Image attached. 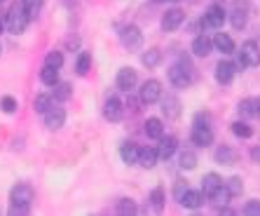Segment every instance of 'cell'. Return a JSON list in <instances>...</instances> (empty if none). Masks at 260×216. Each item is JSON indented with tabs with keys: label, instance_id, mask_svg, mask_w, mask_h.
<instances>
[{
	"label": "cell",
	"instance_id": "obj_34",
	"mask_svg": "<svg viewBox=\"0 0 260 216\" xmlns=\"http://www.w3.org/2000/svg\"><path fill=\"white\" fill-rule=\"evenodd\" d=\"M216 162H220V165H232V162H235V153H232V148H228V146L218 148L216 150Z\"/></svg>",
	"mask_w": 260,
	"mask_h": 216
},
{
	"label": "cell",
	"instance_id": "obj_43",
	"mask_svg": "<svg viewBox=\"0 0 260 216\" xmlns=\"http://www.w3.org/2000/svg\"><path fill=\"white\" fill-rule=\"evenodd\" d=\"M258 118H260V99H258Z\"/></svg>",
	"mask_w": 260,
	"mask_h": 216
},
{
	"label": "cell",
	"instance_id": "obj_30",
	"mask_svg": "<svg viewBox=\"0 0 260 216\" xmlns=\"http://www.w3.org/2000/svg\"><path fill=\"white\" fill-rule=\"evenodd\" d=\"M136 211H139V207H136V202H134V200L124 198V200H120V202H117V214L129 216V214H136Z\"/></svg>",
	"mask_w": 260,
	"mask_h": 216
},
{
	"label": "cell",
	"instance_id": "obj_36",
	"mask_svg": "<svg viewBox=\"0 0 260 216\" xmlns=\"http://www.w3.org/2000/svg\"><path fill=\"white\" fill-rule=\"evenodd\" d=\"M21 3H24L26 12L30 14V19L38 17V14H40V10H43V5H45V0H21Z\"/></svg>",
	"mask_w": 260,
	"mask_h": 216
},
{
	"label": "cell",
	"instance_id": "obj_6",
	"mask_svg": "<svg viewBox=\"0 0 260 216\" xmlns=\"http://www.w3.org/2000/svg\"><path fill=\"white\" fill-rule=\"evenodd\" d=\"M33 198H36V193H33L30 183H17V186L12 188V193H10L12 204H21V207H30Z\"/></svg>",
	"mask_w": 260,
	"mask_h": 216
},
{
	"label": "cell",
	"instance_id": "obj_45",
	"mask_svg": "<svg viewBox=\"0 0 260 216\" xmlns=\"http://www.w3.org/2000/svg\"><path fill=\"white\" fill-rule=\"evenodd\" d=\"M155 3H167V0H155Z\"/></svg>",
	"mask_w": 260,
	"mask_h": 216
},
{
	"label": "cell",
	"instance_id": "obj_41",
	"mask_svg": "<svg viewBox=\"0 0 260 216\" xmlns=\"http://www.w3.org/2000/svg\"><path fill=\"white\" fill-rule=\"evenodd\" d=\"M188 193V183L185 181H176V186H174V195H176V200L181 202V198Z\"/></svg>",
	"mask_w": 260,
	"mask_h": 216
},
{
	"label": "cell",
	"instance_id": "obj_22",
	"mask_svg": "<svg viewBox=\"0 0 260 216\" xmlns=\"http://www.w3.org/2000/svg\"><path fill=\"white\" fill-rule=\"evenodd\" d=\"M145 134H148V137L150 139H162L164 137V125H162V120H159V118H148V120H145Z\"/></svg>",
	"mask_w": 260,
	"mask_h": 216
},
{
	"label": "cell",
	"instance_id": "obj_15",
	"mask_svg": "<svg viewBox=\"0 0 260 216\" xmlns=\"http://www.w3.org/2000/svg\"><path fill=\"white\" fill-rule=\"evenodd\" d=\"M176 148H178V141H176V137H162L157 144V153L162 160H169L171 155L176 153Z\"/></svg>",
	"mask_w": 260,
	"mask_h": 216
},
{
	"label": "cell",
	"instance_id": "obj_46",
	"mask_svg": "<svg viewBox=\"0 0 260 216\" xmlns=\"http://www.w3.org/2000/svg\"><path fill=\"white\" fill-rule=\"evenodd\" d=\"M0 3H5V0H0Z\"/></svg>",
	"mask_w": 260,
	"mask_h": 216
},
{
	"label": "cell",
	"instance_id": "obj_24",
	"mask_svg": "<svg viewBox=\"0 0 260 216\" xmlns=\"http://www.w3.org/2000/svg\"><path fill=\"white\" fill-rule=\"evenodd\" d=\"M237 111L244 118H258V99H244V101H239Z\"/></svg>",
	"mask_w": 260,
	"mask_h": 216
},
{
	"label": "cell",
	"instance_id": "obj_21",
	"mask_svg": "<svg viewBox=\"0 0 260 216\" xmlns=\"http://www.w3.org/2000/svg\"><path fill=\"white\" fill-rule=\"evenodd\" d=\"M209 198H211V204L216 207V209H223V207H228V202H230L232 195H230V191H228L225 183H223V186L218 188V191H213Z\"/></svg>",
	"mask_w": 260,
	"mask_h": 216
},
{
	"label": "cell",
	"instance_id": "obj_33",
	"mask_svg": "<svg viewBox=\"0 0 260 216\" xmlns=\"http://www.w3.org/2000/svg\"><path fill=\"white\" fill-rule=\"evenodd\" d=\"M89 66H91V54L89 52H80L78 64H75V71H78L80 75H85V73L89 71Z\"/></svg>",
	"mask_w": 260,
	"mask_h": 216
},
{
	"label": "cell",
	"instance_id": "obj_39",
	"mask_svg": "<svg viewBox=\"0 0 260 216\" xmlns=\"http://www.w3.org/2000/svg\"><path fill=\"white\" fill-rule=\"evenodd\" d=\"M17 99H14V96H3V99H0V108H3V111H5V113H14V111H17Z\"/></svg>",
	"mask_w": 260,
	"mask_h": 216
},
{
	"label": "cell",
	"instance_id": "obj_38",
	"mask_svg": "<svg viewBox=\"0 0 260 216\" xmlns=\"http://www.w3.org/2000/svg\"><path fill=\"white\" fill-rule=\"evenodd\" d=\"M150 202H152V207H155L157 211L164 209V191L162 188H155V191L150 193Z\"/></svg>",
	"mask_w": 260,
	"mask_h": 216
},
{
	"label": "cell",
	"instance_id": "obj_10",
	"mask_svg": "<svg viewBox=\"0 0 260 216\" xmlns=\"http://www.w3.org/2000/svg\"><path fill=\"white\" fill-rule=\"evenodd\" d=\"M237 75V66L232 61H218L216 66V80L218 85H230Z\"/></svg>",
	"mask_w": 260,
	"mask_h": 216
},
{
	"label": "cell",
	"instance_id": "obj_11",
	"mask_svg": "<svg viewBox=\"0 0 260 216\" xmlns=\"http://www.w3.org/2000/svg\"><path fill=\"white\" fill-rule=\"evenodd\" d=\"M63 122H66V111H63V108H49L47 113H45V127H47V129H52V132H54V129H61V127H63Z\"/></svg>",
	"mask_w": 260,
	"mask_h": 216
},
{
	"label": "cell",
	"instance_id": "obj_31",
	"mask_svg": "<svg viewBox=\"0 0 260 216\" xmlns=\"http://www.w3.org/2000/svg\"><path fill=\"white\" fill-rule=\"evenodd\" d=\"M73 90H71V85L68 83H56L54 85V99L56 101H66V99H71Z\"/></svg>",
	"mask_w": 260,
	"mask_h": 216
},
{
	"label": "cell",
	"instance_id": "obj_8",
	"mask_svg": "<svg viewBox=\"0 0 260 216\" xmlns=\"http://www.w3.org/2000/svg\"><path fill=\"white\" fill-rule=\"evenodd\" d=\"M117 90H122V92H129V90H134L136 87V83H139V75H136V71L134 68H120L117 71Z\"/></svg>",
	"mask_w": 260,
	"mask_h": 216
},
{
	"label": "cell",
	"instance_id": "obj_13",
	"mask_svg": "<svg viewBox=\"0 0 260 216\" xmlns=\"http://www.w3.org/2000/svg\"><path fill=\"white\" fill-rule=\"evenodd\" d=\"M103 115H106V120L110 122H117L122 118V103L117 96H108L106 103H103Z\"/></svg>",
	"mask_w": 260,
	"mask_h": 216
},
{
	"label": "cell",
	"instance_id": "obj_17",
	"mask_svg": "<svg viewBox=\"0 0 260 216\" xmlns=\"http://www.w3.org/2000/svg\"><path fill=\"white\" fill-rule=\"evenodd\" d=\"M181 204L183 207H188V209H200L202 204H204V193L202 191H190L188 188V193L181 198Z\"/></svg>",
	"mask_w": 260,
	"mask_h": 216
},
{
	"label": "cell",
	"instance_id": "obj_5",
	"mask_svg": "<svg viewBox=\"0 0 260 216\" xmlns=\"http://www.w3.org/2000/svg\"><path fill=\"white\" fill-rule=\"evenodd\" d=\"M120 40H122V45H124L127 49H139L141 45H143V33H141L139 26L129 24V26H124V29H122Z\"/></svg>",
	"mask_w": 260,
	"mask_h": 216
},
{
	"label": "cell",
	"instance_id": "obj_42",
	"mask_svg": "<svg viewBox=\"0 0 260 216\" xmlns=\"http://www.w3.org/2000/svg\"><path fill=\"white\" fill-rule=\"evenodd\" d=\"M251 157H253L255 162H260V148H253V150H251Z\"/></svg>",
	"mask_w": 260,
	"mask_h": 216
},
{
	"label": "cell",
	"instance_id": "obj_1",
	"mask_svg": "<svg viewBox=\"0 0 260 216\" xmlns=\"http://www.w3.org/2000/svg\"><path fill=\"white\" fill-rule=\"evenodd\" d=\"M192 144L194 146H211L213 144V132L209 127V115L197 113L192 122Z\"/></svg>",
	"mask_w": 260,
	"mask_h": 216
},
{
	"label": "cell",
	"instance_id": "obj_37",
	"mask_svg": "<svg viewBox=\"0 0 260 216\" xmlns=\"http://www.w3.org/2000/svg\"><path fill=\"white\" fill-rule=\"evenodd\" d=\"M225 188L230 191V195L235 198V195H242V191H244V186H242V179L239 176H232L230 181H225Z\"/></svg>",
	"mask_w": 260,
	"mask_h": 216
},
{
	"label": "cell",
	"instance_id": "obj_35",
	"mask_svg": "<svg viewBox=\"0 0 260 216\" xmlns=\"http://www.w3.org/2000/svg\"><path fill=\"white\" fill-rule=\"evenodd\" d=\"M45 66L61 68V66H63V54H61V52H56V49H52V52H47V57H45Z\"/></svg>",
	"mask_w": 260,
	"mask_h": 216
},
{
	"label": "cell",
	"instance_id": "obj_25",
	"mask_svg": "<svg viewBox=\"0 0 260 216\" xmlns=\"http://www.w3.org/2000/svg\"><path fill=\"white\" fill-rule=\"evenodd\" d=\"M162 113L167 115V118H178V113H181V101H178L176 96H167L162 103Z\"/></svg>",
	"mask_w": 260,
	"mask_h": 216
},
{
	"label": "cell",
	"instance_id": "obj_3",
	"mask_svg": "<svg viewBox=\"0 0 260 216\" xmlns=\"http://www.w3.org/2000/svg\"><path fill=\"white\" fill-rule=\"evenodd\" d=\"M169 80L174 87H181V90L192 83V68H190V61L185 57H181V61L169 68Z\"/></svg>",
	"mask_w": 260,
	"mask_h": 216
},
{
	"label": "cell",
	"instance_id": "obj_14",
	"mask_svg": "<svg viewBox=\"0 0 260 216\" xmlns=\"http://www.w3.org/2000/svg\"><path fill=\"white\" fill-rule=\"evenodd\" d=\"M139 155H141V148L136 144H132V141L120 146V157L127 162V165H139Z\"/></svg>",
	"mask_w": 260,
	"mask_h": 216
},
{
	"label": "cell",
	"instance_id": "obj_2",
	"mask_svg": "<svg viewBox=\"0 0 260 216\" xmlns=\"http://www.w3.org/2000/svg\"><path fill=\"white\" fill-rule=\"evenodd\" d=\"M28 21H30V14L26 12L24 3H14L10 7V12H7V29H10V33H17V36L24 33Z\"/></svg>",
	"mask_w": 260,
	"mask_h": 216
},
{
	"label": "cell",
	"instance_id": "obj_18",
	"mask_svg": "<svg viewBox=\"0 0 260 216\" xmlns=\"http://www.w3.org/2000/svg\"><path fill=\"white\" fill-rule=\"evenodd\" d=\"M213 47L223 54H235V40H232L228 33H216L213 38Z\"/></svg>",
	"mask_w": 260,
	"mask_h": 216
},
{
	"label": "cell",
	"instance_id": "obj_12",
	"mask_svg": "<svg viewBox=\"0 0 260 216\" xmlns=\"http://www.w3.org/2000/svg\"><path fill=\"white\" fill-rule=\"evenodd\" d=\"M183 21H185V14H183V10L174 7V10H167V14L162 17V29L164 31H176V29H181Z\"/></svg>",
	"mask_w": 260,
	"mask_h": 216
},
{
	"label": "cell",
	"instance_id": "obj_40",
	"mask_svg": "<svg viewBox=\"0 0 260 216\" xmlns=\"http://www.w3.org/2000/svg\"><path fill=\"white\" fill-rule=\"evenodd\" d=\"M244 214L246 216H260V202L258 200H251V202L244 207Z\"/></svg>",
	"mask_w": 260,
	"mask_h": 216
},
{
	"label": "cell",
	"instance_id": "obj_32",
	"mask_svg": "<svg viewBox=\"0 0 260 216\" xmlns=\"http://www.w3.org/2000/svg\"><path fill=\"white\" fill-rule=\"evenodd\" d=\"M178 165H181V169H194L197 167V155H194L192 150H183Z\"/></svg>",
	"mask_w": 260,
	"mask_h": 216
},
{
	"label": "cell",
	"instance_id": "obj_16",
	"mask_svg": "<svg viewBox=\"0 0 260 216\" xmlns=\"http://www.w3.org/2000/svg\"><path fill=\"white\" fill-rule=\"evenodd\" d=\"M211 47H213V40L206 36H197L192 40V54L194 57H206V54H211Z\"/></svg>",
	"mask_w": 260,
	"mask_h": 216
},
{
	"label": "cell",
	"instance_id": "obj_9",
	"mask_svg": "<svg viewBox=\"0 0 260 216\" xmlns=\"http://www.w3.org/2000/svg\"><path fill=\"white\" fill-rule=\"evenodd\" d=\"M239 54L244 57V61H246V66H258L260 64V47L255 40H246L242 45V49H239Z\"/></svg>",
	"mask_w": 260,
	"mask_h": 216
},
{
	"label": "cell",
	"instance_id": "obj_29",
	"mask_svg": "<svg viewBox=\"0 0 260 216\" xmlns=\"http://www.w3.org/2000/svg\"><path fill=\"white\" fill-rule=\"evenodd\" d=\"M230 21H232V26H235L237 31H242V29H246V21H248V14L244 12V10H239L237 7L235 12L230 14Z\"/></svg>",
	"mask_w": 260,
	"mask_h": 216
},
{
	"label": "cell",
	"instance_id": "obj_27",
	"mask_svg": "<svg viewBox=\"0 0 260 216\" xmlns=\"http://www.w3.org/2000/svg\"><path fill=\"white\" fill-rule=\"evenodd\" d=\"M40 80H43L45 85H49V87H54V85L59 83V68L45 66V68H43V73H40Z\"/></svg>",
	"mask_w": 260,
	"mask_h": 216
},
{
	"label": "cell",
	"instance_id": "obj_44",
	"mask_svg": "<svg viewBox=\"0 0 260 216\" xmlns=\"http://www.w3.org/2000/svg\"><path fill=\"white\" fill-rule=\"evenodd\" d=\"M3 26H5V24H3V21H0V33H3Z\"/></svg>",
	"mask_w": 260,
	"mask_h": 216
},
{
	"label": "cell",
	"instance_id": "obj_19",
	"mask_svg": "<svg viewBox=\"0 0 260 216\" xmlns=\"http://www.w3.org/2000/svg\"><path fill=\"white\" fill-rule=\"evenodd\" d=\"M159 160V153L157 148H141V155H139V165L143 169H152L155 165H157Z\"/></svg>",
	"mask_w": 260,
	"mask_h": 216
},
{
	"label": "cell",
	"instance_id": "obj_4",
	"mask_svg": "<svg viewBox=\"0 0 260 216\" xmlns=\"http://www.w3.org/2000/svg\"><path fill=\"white\" fill-rule=\"evenodd\" d=\"M139 99H141V103H155V101H159L162 99V83L159 80H145L143 85H141V90H139Z\"/></svg>",
	"mask_w": 260,
	"mask_h": 216
},
{
	"label": "cell",
	"instance_id": "obj_23",
	"mask_svg": "<svg viewBox=\"0 0 260 216\" xmlns=\"http://www.w3.org/2000/svg\"><path fill=\"white\" fill-rule=\"evenodd\" d=\"M159 61H162V52H159L157 47H150V49H145V52L141 54V64L148 66V68L159 66Z\"/></svg>",
	"mask_w": 260,
	"mask_h": 216
},
{
	"label": "cell",
	"instance_id": "obj_7",
	"mask_svg": "<svg viewBox=\"0 0 260 216\" xmlns=\"http://www.w3.org/2000/svg\"><path fill=\"white\" fill-rule=\"evenodd\" d=\"M225 10L220 5H211L209 10L204 12V19H202V24L209 26V29H220V26L225 24Z\"/></svg>",
	"mask_w": 260,
	"mask_h": 216
},
{
	"label": "cell",
	"instance_id": "obj_20",
	"mask_svg": "<svg viewBox=\"0 0 260 216\" xmlns=\"http://www.w3.org/2000/svg\"><path fill=\"white\" fill-rule=\"evenodd\" d=\"M220 186H223V179H220L216 172H209V174H204V179H202V193H204V195H211V193L218 191Z\"/></svg>",
	"mask_w": 260,
	"mask_h": 216
},
{
	"label": "cell",
	"instance_id": "obj_26",
	"mask_svg": "<svg viewBox=\"0 0 260 216\" xmlns=\"http://www.w3.org/2000/svg\"><path fill=\"white\" fill-rule=\"evenodd\" d=\"M49 108H52V96L49 94H38L36 99H33V111L36 113H47Z\"/></svg>",
	"mask_w": 260,
	"mask_h": 216
},
{
	"label": "cell",
	"instance_id": "obj_28",
	"mask_svg": "<svg viewBox=\"0 0 260 216\" xmlns=\"http://www.w3.org/2000/svg\"><path fill=\"white\" fill-rule=\"evenodd\" d=\"M232 134L239 139H251L253 137V129H251V125L248 122H242V120H237L235 125H232Z\"/></svg>",
	"mask_w": 260,
	"mask_h": 216
}]
</instances>
